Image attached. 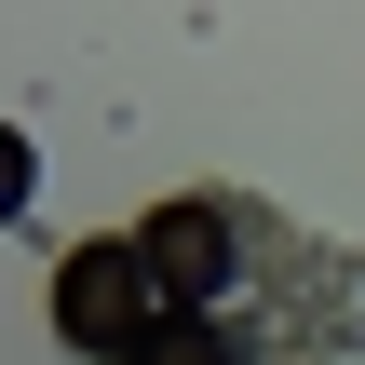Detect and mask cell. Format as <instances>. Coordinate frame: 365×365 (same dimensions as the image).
I'll use <instances>...</instances> for the list:
<instances>
[{
    "instance_id": "cell-1",
    "label": "cell",
    "mask_w": 365,
    "mask_h": 365,
    "mask_svg": "<svg viewBox=\"0 0 365 365\" xmlns=\"http://www.w3.org/2000/svg\"><path fill=\"white\" fill-rule=\"evenodd\" d=\"M176 298H163V271H149V244L135 230H108V244H68V271H54V339L95 365H122L149 325H163Z\"/></svg>"
},
{
    "instance_id": "cell-2",
    "label": "cell",
    "mask_w": 365,
    "mask_h": 365,
    "mask_svg": "<svg viewBox=\"0 0 365 365\" xmlns=\"http://www.w3.org/2000/svg\"><path fill=\"white\" fill-rule=\"evenodd\" d=\"M135 244H149V271H163L176 312H217V284H230V217H217V203H163Z\"/></svg>"
},
{
    "instance_id": "cell-3",
    "label": "cell",
    "mask_w": 365,
    "mask_h": 365,
    "mask_svg": "<svg viewBox=\"0 0 365 365\" xmlns=\"http://www.w3.org/2000/svg\"><path fill=\"white\" fill-rule=\"evenodd\" d=\"M122 365H244V352H230V325H217V312H163Z\"/></svg>"
}]
</instances>
